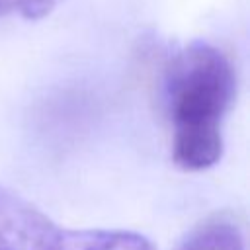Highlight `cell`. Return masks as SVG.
<instances>
[{"mask_svg": "<svg viewBox=\"0 0 250 250\" xmlns=\"http://www.w3.org/2000/svg\"><path fill=\"white\" fill-rule=\"evenodd\" d=\"M164 96L174 162L189 172L215 166L223 154V119L236 96L230 59L211 43H189L166 64Z\"/></svg>", "mask_w": 250, "mask_h": 250, "instance_id": "6da1fadb", "label": "cell"}, {"mask_svg": "<svg viewBox=\"0 0 250 250\" xmlns=\"http://www.w3.org/2000/svg\"><path fill=\"white\" fill-rule=\"evenodd\" d=\"M0 250H156L141 232L66 229L14 189L0 186Z\"/></svg>", "mask_w": 250, "mask_h": 250, "instance_id": "7a4b0ae2", "label": "cell"}, {"mask_svg": "<svg viewBox=\"0 0 250 250\" xmlns=\"http://www.w3.org/2000/svg\"><path fill=\"white\" fill-rule=\"evenodd\" d=\"M176 250H246L242 225L230 215H213L191 229Z\"/></svg>", "mask_w": 250, "mask_h": 250, "instance_id": "3957f363", "label": "cell"}, {"mask_svg": "<svg viewBox=\"0 0 250 250\" xmlns=\"http://www.w3.org/2000/svg\"><path fill=\"white\" fill-rule=\"evenodd\" d=\"M59 0H12V6L21 14V18L29 21L43 20L51 14V10L57 6Z\"/></svg>", "mask_w": 250, "mask_h": 250, "instance_id": "277c9868", "label": "cell"}, {"mask_svg": "<svg viewBox=\"0 0 250 250\" xmlns=\"http://www.w3.org/2000/svg\"><path fill=\"white\" fill-rule=\"evenodd\" d=\"M12 0H0V16H6L12 10Z\"/></svg>", "mask_w": 250, "mask_h": 250, "instance_id": "5b68a950", "label": "cell"}]
</instances>
